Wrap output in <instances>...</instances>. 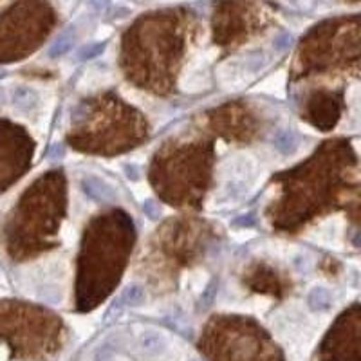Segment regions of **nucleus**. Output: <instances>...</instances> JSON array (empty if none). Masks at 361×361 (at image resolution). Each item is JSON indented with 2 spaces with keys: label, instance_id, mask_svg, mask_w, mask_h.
I'll return each instance as SVG.
<instances>
[{
  "label": "nucleus",
  "instance_id": "obj_1",
  "mask_svg": "<svg viewBox=\"0 0 361 361\" xmlns=\"http://www.w3.org/2000/svg\"><path fill=\"white\" fill-rule=\"evenodd\" d=\"M82 188L90 199H94L98 202H112L116 199L114 190L107 183L99 180L98 177H85L82 180Z\"/></svg>",
  "mask_w": 361,
  "mask_h": 361
},
{
  "label": "nucleus",
  "instance_id": "obj_2",
  "mask_svg": "<svg viewBox=\"0 0 361 361\" xmlns=\"http://www.w3.org/2000/svg\"><path fill=\"white\" fill-rule=\"evenodd\" d=\"M74 42V29H66L60 37L56 38V40L53 42V45L49 47V56L51 58H58L62 56L63 53H67V51L71 49V45H73Z\"/></svg>",
  "mask_w": 361,
  "mask_h": 361
},
{
  "label": "nucleus",
  "instance_id": "obj_3",
  "mask_svg": "<svg viewBox=\"0 0 361 361\" xmlns=\"http://www.w3.org/2000/svg\"><path fill=\"white\" fill-rule=\"evenodd\" d=\"M37 92L33 89H29V87H18L13 92V105L18 109H31L37 103Z\"/></svg>",
  "mask_w": 361,
  "mask_h": 361
},
{
  "label": "nucleus",
  "instance_id": "obj_4",
  "mask_svg": "<svg viewBox=\"0 0 361 361\" xmlns=\"http://www.w3.org/2000/svg\"><path fill=\"white\" fill-rule=\"evenodd\" d=\"M309 305L314 311H324V309L331 305V293L324 288L312 289L311 295H309Z\"/></svg>",
  "mask_w": 361,
  "mask_h": 361
},
{
  "label": "nucleus",
  "instance_id": "obj_5",
  "mask_svg": "<svg viewBox=\"0 0 361 361\" xmlns=\"http://www.w3.org/2000/svg\"><path fill=\"white\" fill-rule=\"evenodd\" d=\"M275 147L279 148L282 154H291L295 152L296 147H298V140L293 132H280L275 140Z\"/></svg>",
  "mask_w": 361,
  "mask_h": 361
},
{
  "label": "nucleus",
  "instance_id": "obj_6",
  "mask_svg": "<svg viewBox=\"0 0 361 361\" xmlns=\"http://www.w3.org/2000/svg\"><path fill=\"white\" fill-rule=\"evenodd\" d=\"M123 302L128 305H141L145 302V291L140 286H130V288L125 289L123 293Z\"/></svg>",
  "mask_w": 361,
  "mask_h": 361
},
{
  "label": "nucleus",
  "instance_id": "obj_7",
  "mask_svg": "<svg viewBox=\"0 0 361 361\" xmlns=\"http://www.w3.org/2000/svg\"><path fill=\"white\" fill-rule=\"evenodd\" d=\"M103 49H105V44H92L89 47H83L82 53H80V60H89V58L98 56Z\"/></svg>",
  "mask_w": 361,
  "mask_h": 361
},
{
  "label": "nucleus",
  "instance_id": "obj_8",
  "mask_svg": "<svg viewBox=\"0 0 361 361\" xmlns=\"http://www.w3.org/2000/svg\"><path fill=\"white\" fill-rule=\"evenodd\" d=\"M90 4H92L96 11H105L109 4H111V0H90Z\"/></svg>",
  "mask_w": 361,
  "mask_h": 361
},
{
  "label": "nucleus",
  "instance_id": "obj_9",
  "mask_svg": "<svg viewBox=\"0 0 361 361\" xmlns=\"http://www.w3.org/2000/svg\"><path fill=\"white\" fill-rule=\"evenodd\" d=\"M2 76H4V73H0V78H2Z\"/></svg>",
  "mask_w": 361,
  "mask_h": 361
},
{
  "label": "nucleus",
  "instance_id": "obj_10",
  "mask_svg": "<svg viewBox=\"0 0 361 361\" xmlns=\"http://www.w3.org/2000/svg\"><path fill=\"white\" fill-rule=\"evenodd\" d=\"M0 102H2V92H0Z\"/></svg>",
  "mask_w": 361,
  "mask_h": 361
}]
</instances>
